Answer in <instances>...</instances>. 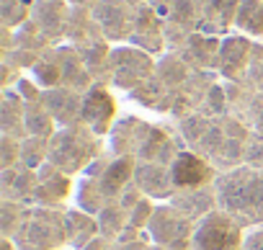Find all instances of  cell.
Here are the masks:
<instances>
[{
  "instance_id": "6da1fadb",
  "label": "cell",
  "mask_w": 263,
  "mask_h": 250,
  "mask_svg": "<svg viewBox=\"0 0 263 250\" xmlns=\"http://www.w3.org/2000/svg\"><path fill=\"white\" fill-rule=\"evenodd\" d=\"M217 209L227 211L242 227H263V173L240 165L219 173L214 181Z\"/></svg>"
},
{
  "instance_id": "7a4b0ae2",
  "label": "cell",
  "mask_w": 263,
  "mask_h": 250,
  "mask_svg": "<svg viewBox=\"0 0 263 250\" xmlns=\"http://www.w3.org/2000/svg\"><path fill=\"white\" fill-rule=\"evenodd\" d=\"M101 155H103L101 137H96L85 124H78V127H65L54 132V137L49 140L47 163H52L54 168H60L72 178L78 173H85Z\"/></svg>"
},
{
  "instance_id": "3957f363",
  "label": "cell",
  "mask_w": 263,
  "mask_h": 250,
  "mask_svg": "<svg viewBox=\"0 0 263 250\" xmlns=\"http://www.w3.org/2000/svg\"><path fill=\"white\" fill-rule=\"evenodd\" d=\"M13 242L18 250H67L65 209L26 206Z\"/></svg>"
},
{
  "instance_id": "277c9868",
  "label": "cell",
  "mask_w": 263,
  "mask_h": 250,
  "mask_svg": "<svg viewBox=\"0 0 263 250\" xmlns=\"http://www.w3.org/2000/svg\"><path fill=\"white\" fill-rule=\"evenodd\" d=\"M245 227L232 219L227 211L214 209L196 222L191 250H242Z\"/></svg>"
},
{
  "instance_id": "5b68a950",
  "label": "cell",
  "mask_w": 263,
  "mask_h": 250,
  "mask_svg": "<svg viewBox=\"0 0 263 250\" xmlns=\"http://www.w3.org/2000/svg\"><path fill=\"white\" fill-rule=\"evenodd\" d=\"M155 67L158 65L153 62L150 52L140 47H116L108 57V80L116 88L132 93L155 75Z\"/></svg>"
},
{
  "instance_id": "8992f818",
  "label": "cell",
  "mask_w": 263,
  "mask_h": 250,
  "mask_svg": "<svg viewBox=\"0 0 263 250\" xmlns=\"http://www.w3.org/2000/svg\"><path fill=\"white\" fill-rule=\"evenodd\" d=\"M194 229H196V222H191L186 214H181L171 201L155 206V214L147 224L150 240L163 247H171V250H191Z\"/></svg>"
},
{
  "instance_id": "52a82bcc",
  "label": "cell",
  "mask_w": 263,
  "mask_h": 250,
  "mask_svg": "<svg viewBox=\"0 0 263 250\" xmlns=\"http://www.w3.org/2000/svg\"><path fill=\"white\" fill-rule=\"evenodd\" d=\"M186 150L181 145V140L158 124H147L140 121L137 129V140H135V158L137 163H158V165H173V160L178 158V152Z\"/></svg>"
},
{
  "instance_id": "ba28073f",
  "label": "cell",
  "mask_w": 263,
  "mask_h": 250,
  "mask_svg": "<svg viewBox=\"0 0 263 250\" xmlns=\"http://www.w3.org/2000/svg\"><path fill=\"white\" fill-rule=\"evenodd\" d=\"M93 21L101 29V36L108 42L132 39L137 21V11L126 0H98L93 6Z\"/></svg>"
},
{
  "instance_id": "9c48e42d",
  "label": "cell",
  "mask_w": 263,
  "mask_h": 250,
  "mask_svg": "<svg viewBox=\"0 0 263 250\" xmlns=\"http://www.w3.org/2000/svg\"><path fill=\"white\" fill-rule=\"evenodd\" d=\"M173 170V181H176V194L178 191H196V188H204V186H214L217 181V168L204 160L201 155L191 152V150H181L178 158L173 160L171 165Z\"/></svg>"
},
{
  "instance_id": "30bf717a",
  "label": "cell",
  "mask_w": 263,
  "mask_h": 250,
  "mask_svg": "<svg viewBox=\"0 0 263 250\" xmlns=\"http://www.w3.org/2000/svg\"><path fill=\"white\" fill-rule=\"evenodd\" d=\"M83 124L96 137L111 134L114 124H116V101L98 83L83 95Z\"/></svg>"
},
{
  "instance_id": "8fae6325",
  "label": "cell",
  "mask_w": 263,
  "mask_h": 250,
  "mask_svg": "<svg viewBox=\"0 0 263 250\" xmlns=\"http://www.w3.org/2000/svg\"><path fill=\"white\" fill-rule=\"evenodd\" d=\"M39 183L34 191V199L29 206H47V209H65V199L72 191V181L67 173L54 168L52 163H44L39 170Z\"/></svg>"
},
{
  "instance_id": "7c38bea8",
  "label": "cell",
  "mask_w": 263,
  "mask_h": 250,
  "mask_svg": "<svg viewBox=\"0 0 263 250\" xmlns=\"http://www.w3.org/2000/svg\"><path fill=\"white\" fill-rule=\"evenodd\" d=\"M135 186L153 201H171L176 196V181L171 165L158 163H137L135 168Z\"/></svg>"
},
{
  "instance_id": "4fadbf2b",
  "label": "cell",
  "mask_w": 263,
  "mask_h": 250,
  "mask_svg": "<svg viewBox=\"0 0 263 250\" xmlns=\"http://www.w3.org/2000/svg\"><path fill=\"white\" fill-rule=\"evenodd\" d=\"M83 95L85 93H78L70 88H52V90L42 93V101L49 108V113L54 116L57 127L65 129V127L83 124Z\"/></svg>"
},
{
  "instance_id": "5bb4252c",
  "label": "cell",
  "mask_w": 263,
  "mask_h": 250,
  "mask_svg": "<svg viewBox=\"0 0 263 250\" xmlns=\"http://www.w3.org/2000/svg\"><path fill=\"white\" fill-rule=\"evenodd\" d=\"M250 52H253L250 39L227 36L222 42V49H219V65H217L219 72L232 83H242L248 75V67H250Z\"/></svg>"
},
{
  "instance_id": "9a60e30c",
  "label": "cell",
  "mask_w": 263,
  "mask_h": 250,
  "mask_svg": "<svg viewBox=\"0 0 263 250\" xmlns=\"http://www.w3.org/2000/svg\"><path fill=\"white\" fill-rule=\"evenodd\" d=\"M36 183H39V173H36L34 168H26L24 163H18V165H13V168H6L3 176H0L3 201H16V204L29 206L31 199H34Z\"/></svg>"
},
{
  "instance_id": "2e32d148",
  "label": "cell",
  "mask_w": 263,
  "mask_h": 250,
  "mask_svg": "<svg viewBox=\"0 0 263 250\" xmlns=\"http://www.w3.org/2000/svg\"><path fill=\"white\" fill-rule=\"evenodd\" d=\"M31 18L44 39H60L70 26L65 0H39L31 6Z\"/></svg>"
},
{
  "instance_id": "e0dca14e",
  "label": "cell",
  "mask_w": 263,
  "mask_h": 250,
  "mask_svg": "<svg viewBox=\"0 0 263 250\" xmlns=\"http://www.w3.org/2000/svg\"><path fill=\"white\" fill-rule=\"evenodd\" d=\"M57 52V62H60V72H62V88H70V90H78V93H85L90 90L96 83H93V75L80 54V49L75 47H62V49H54Z\"/></svg>"
},
{
  "instance_id": "ac0fdd59",
  "label": "cell",
  "mask_w": 263,
  "mask_h": 250,
  "mask_svg": "<svg viewBox=\"0 0 263 250\" xmlns=\"http://www.w3.org/2000/svg\"><path fill=\"white\" fill-rule=\"evenodd\" d=\"M163 24L158 18V13L150 6H140L137 8V21H135V31H132V42L135 47L145 49V52H160L163 47Z\"/></svg>"
},
{
  "instance_id": "d6986e66",
  "label": "cell",
  "mask_w": 263,
  "mask_h": 250,
  "mask_svg": "<svg viewBox=\"0 0 263 250\" xmlns=\"http://www.w3.org/2000/svg\"><path fill=\"white\" fill-rule=\"evenodd\" d=\"M65 224H67V250H83L88 242H93L101 235L98 219L83 209H65Z\"/></svg>"
},
{
  "instance_id": "ffe728a7",
  "label": "cell",
  "mask_w": 263,
  "mask_h": 250,
  "mask_svg": "<svg viewBox=\"0 0 263 250\" xmlns=\"http://www.w3.org/2000/svg\"><path fill=\"white\" fill-rule=\"evenodd\" d=\"M0 129L6 137L13 140H26V101L13 93L6 90L3 93V103H0Z\"/></svg>"
},
{
  "instance_id": "44dd1931",
  "label": "cell",
  "mask_w": 263,
  "mask_h": 250,
  "mask_svg": "<svg viewBox=\"0 0 263 250\" xmlns=\"http://www.w3.org/2000/svg\"><path fill=\"white\" fill-rule=\"evenodd\" d=\"M171 204L186 214L191 222H199L204 219L209 211L217 209V194H214V186H204V188H196V191H178Z\"/></svg>"
},
{
  "instance_id": "7402d4cb",
  "label": "cell",
  "mask_w": 263,
  "mask_h": 250,
  "mask_svg": "<svg viewBox=\"0 0 263 250\" xmlns=\"http://www.w3.org/2000/svg\"><path fill=\"white\" fill-rule=\"evenodd\" d=\"M199 6V24L209 31H224L237 18L240 0H196Z\"/></svg>"
},
{
  "instance_id": "603a6c76",
  "label": "cell",
  "mask_w": 263,
  "mask_h": 250,
  "mask_svg": "<svg viewBox=\"0 0 263 250\" xmlns=\"http://www.w3.org/2000/svg\"><path fill=\"white\" fill-rule=\"evenodd\" d=\"M219 49H222V42H217L214 36L191 34V36H186L183 60H186V65L194 62L196 67H214V65H219Z\"/></svg>"
},
{
  "instance_id": "cb8c5ba5",
  "label": "cell",
  "mask_w": 263,
  "mask_h": 250,
  "mask_svg": "<svg viewBox=\"0 0 263 250\" xmlns=\"http://www.w3.org/2000/svg\"><path fill=\"white\" fill-rule=\"evenodd\" d=\"M57 132V121L44 106V101H29L26 103V134L39 140H52Z\"/></svg>"
},
{
  "instance_id": "d4e9b609",
  "label": "cell",
  "mask_w": 263,
  "mask_h": 250,
  "mask_svg": "<svg viewBox=\"0 0 263 250\" xmlns=\"http://www.w3.org/2000/svg\"><path fill=\"white\" fill-rule=\"evenodd\" d=\"M96 219H98L101 235H103V237H111V240H116V242H119V237L124 235V229L129 227V211H126L119 201H108V204L96 214Z\"/></svg>"
},
{
  "instance_id": "484cf974",
  "label": "cell",
  "mask_w": 263,
  "mask_h": 250,
  "mask_svg": "<svg viewBox=\"0 0 263 250\" xmlns=\"http://www.w3.org/2000/svg\"><path fill=\"white\" fill-rule=\"evenodd\" d=\"M75 204H78V209H83V211H88L93 217L108 204L106 196H103V191H101V186H98V178L96 176L83 173V181L78 183V191H75Z\"/></svg>"
},
{
  "instance_id": "4316f807",
  "label": "cell",
  "mask_w": 263,
  "mask_h": 250,
  "mask_svg": "<svg viewBox=\"0 0 263 250\" xmlns=\"http://www.w3.org/2000/svg\"><path fill=\"white\" fill-rule=\"evenodd\" d=\"M232 116H237L253 134H260L263 137V90L248 93L242 98V106Z\"/></svg>"
},
{
  "instance_id": "83f0119b",
  "label": "cell",
  "mask_w": 263,
  "mask_h": 250,
  "mask_svg": "<svg viewBox=\"0 0 263 250\" xmlns=\"http://www.w3.org/2000/svg\"><path fill=\"white\" fill-rule=\"evenodd\" d=\"M235 24L253 36H263V0H240Z\"/></svg>"
},
{
  "instance_id": "f1b7e54d",
  "label": "cell",
  "mask_w": 263,
  "mask_h": 250,
  "mask_svg": "<svg viewBox=\"0 0 263 250\" xmlns=\"http://www.w3.org/2000/svg\"><path fill=\"white\" fill-rule=\"evenodd\" d=\"M47 150H49V140H39V137H26L21 140V163L26 168L39 170L47 163Z\"/></svg>"
},
{
  "instance_id": "f546056e",
  "label": "cell",
  "mask_w": 263,
  "mask_h": 250,
  "mask_svg": "<svg viewBox=\"0 0 263 250\" xmlns=\"http://www.w3.org/2000/svg\"><path fill=\"white\" fill-rule=\"evenodd\" d=\"M3 237H8V240H13L16 237V232H18V227H21V222H24V204H16V201H3Z\"/></svg>"
},
{
  "instance_id": "4dcf8cb0",
  "label": "cell",
  "mask_w": 263,
  "mask_h": 250,
  "mask_svg": "<svg viewBox=\"0 0 263 250\" xmlns=\"http://www.w3.org/2000/svg\"><path fill=\"white\" fill-rule=\"evenodd\" d=\"M31 13V3L29 0H3V21L6 26H18L29 18Z\"/></svg>"
},
{
  "instance_id": "1f68e13d",
  "label": "cell",
  "mask_w": 263,
  "mask_h": 250,
  "mask_svg": "<svg viewBox=\"0 0 263 250\" xmlns=\"http://www.w3.org/2000/svg\"><path fill=\"white\" fill-rule=\"evenodd\" d=\"M21 163V140L13 137H0V168H13Z\"/></svg>"
},
{
  "instance_id": "d6a6232c",
  "label": "cell",
  "mask_w": 263,
  "mask_h": 250,
  "mask_svg": "<svg viewBox=\"0 0 263 250\" xmlns=\"http://www.w3.org/2000/svg\"><path fill=\"white\" fill-rule=\"evenodd\" d=\"M245 165L263 173V137L260 134H250L248 147H245Z\"/></svg>"
},
{
  "instance_id": "836d02e7",
  "label": "cell",
  "mask_w": 263,
  "mask_h": 250,
  "mask_svg": "<svg viewBox=\"0 0 263 250\" xmlns=\"http://www.w3.org/2000/svg\"><path fill=\"white\" fill-rule=\"evenodd\" d=\"M242 250H263V227L245 229V245Z\"/></svg>"
},
{
  "instance_id": "e575fe53",
  "label": "cell",
  "mask_w": 263,
  "mask_h": 250,
  "mask_svg": "<svg viewBox=\"0 0 263 250\" xmlns=\"http://www.w3.org/2000/svg\"><path fill=\"white\" fill-rule=\"evenodd\" d=\"M119 250H171V247H163L153 240H137V242H124L119 245Z\"/></svg>"
},
{
  "instance_id": "d590c367",
  "label": "cell",
  "mask_w": 263,
  "mask_h": 250,
  "mask_svg": "<svg viewBox=\"0 0 263 250\" xmlns=\"http://www.w3.org/2000/svg\"><path fill=\"white\" fill-rule=\"evenodd\" d=\"M83 250H119V242L116 240H111V237H103V235H98L93 242H88Z\"/></svg>"
},
{
  "instance_id": "8d00e7d4",
  "label": "cell",
  "mask_w": 263,
  "mask_h": 250,
  "mask_svg": "<svg viewBox=\"0 0 263 250\" xmlns=\"http://www.w3.org/2000/svg\"><path fill=\"white\" fill-rule=\"evenodd\" d=\"M147 3H150V6H160V8L168 13V8H171V3H173V0H147Z\"/></svg>"
},
{
  "instance_id": "74e56055",
  "label": "cell",
  "mask_w": 263,
  "mask_h": 250,
  "mask_svg": "<svg viewBox=\"0 0 263 250\" xmlns=\"http://www.w3.org/2000/svg\"><path fill=\"white\" fill-rule=\"evenodd\" d=\"M0 250H18V247H16V242H13V240L3 237V242H0Z\"/></svg>"
},
{
  "instance_id": "f35d334b",
  "label": "cell",
  "mask_w": 263,
  "mask_h": 250,
  "mask_svg": "<svg viewBox=\"0 0 263 250\" xmlns=\"http://www.w3.org/2000/svg\"><path fill=\"white\" fill-rule=\"evenodd\" d=\"M72 3H75V6H96L98 0H72Z\"/></svg>"
}]
</instances>
